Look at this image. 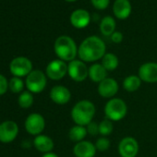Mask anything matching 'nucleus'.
<instances>
[{
	"label": "nucleus",
	"mask_w": 157,
	"mask_h": 157,
	"mask_svg": "<svg viewBox=\"0 0 157 157\" xmlns=\"http://www.w3.org/2000/svg\"><path fill=\"white\" fill-rule=\"evenodd\" d=\"M106 46L104 41L95 36H89L82 41L78 49V56L83 62H96L102 59L105 53Z\"/></svg>",
	"instance_id": "f257e3e1"
},
{
	"label": "nucleus",
	"mask_w": 157,
	"mask_h": 157,
	"mask_svg": "<svg viewBox=\"0 0 157 157\" xmlns=\"http://www.w3.org/2000/svg\"><path fill=\"white\" fill-rule=\"evenodd\" d=\"M96 108L90 100H81L72 107L70 116L75 125L86 127L91 123L95 116Z\"/></svg>",
	"instance_id": "f03ea898"
},
{
	"label": "nucleus",
	"mask_w": 157,
	"mask_h": 157,
	"mask_svg": "<svg viewBox=\"0 0 157 157\" xmlns=\"http://www.w3.org/2000/svg\"><path fill=\"white\" fill-rule=\"evenodd\" d=\"M78 49V47H77L74 40L67 35L57 37L54 44V50L58 59L68 63L76 59Z\"/></svg>",
	"instance_id": "7ed1b4c3"
},
{
	"label": "nucleus",
	"mask_w": 157,
	"mask_h": 157,
	"mask_svg": "<svg viewBox=\"0 0 157 157\" xmlns=\"http://www.w3.org/2000/svg\"><path fill=\"white\" fill-rule=\"evenodd\" d=\"M105 118L112 122L122 120L128 114V105L126 102L120 98H112L105 105Z\"/></svg>",
	"instance_id": "20e7f679"
},
{
	"label": "nucleus",
	"mask_w": 157,
	"mask_h": 157,
	"mask_svg": "<svg viewBox=\"0 0 157 157\" xmlns=\"http://www.w3.org/2000/svg\"><path fill=\"white\" fill-rule=\"evenodd\" d=\"M47 84V76L42 70L35 69L33 70L27 77L25 81V85L27 90L32 94L42 93Z\"/></svg>",
	"instance_id": "39448f33"
},
{
	"label": "nucleus",
	"mask_w": 157,
	"mask_h": 157,
	"mask_svg": "<svg viewBox=\"0 0 157 157\" xmlns=\"http://www.w3.org/2000/svg\"><path fill=\"white\" fill-rule=\"evenodd\" d=\"M10 71L14 77H27L33 71V63L28 57L17 56L11 60Z\"/></svg>",
	"instance_id": "423d86ee"
},
{
	"label": "nucleus",
	"mask_w": 157,
	"mask_h": 157,
	"mask_svg": "<svg viewBox=\"0 0 157 157\" xmlns=\"http://www.w3.org/2000/svg\"><path fill=\"white\" fill-rule=\"evenodd\" d=\"M89 67L85 62L80 60H73L67 64V75L72 81L76 82H82L88 78Z\"/></svg>",
	"instance_id": "0eeeda50"
},
{
	"label": "nucleus",
	"mask_w": 157,
	"mask_h": 157,
	"mask_svg": "<svg viewBox=\"0 0 157 157\" xmlns=\"http://www.w3.org/2000/svg\"><path fill=\"white\" fill-rule=\"evenodd\" d=\"M67 74V62L55 59L48 63L45 68V75L52 81H59Z\"/></svg>",
	"instance_id": "6e6552de"
},
{
	"label": "nucleus",
	"mask_w": 157,
	"mask_h": 157,
	"mask_svg": "<svg viewBox=\"0 0 157 157\" xmlns=\"http://www.w3.org/2000/svg\"><path fill=\"white\" fill-rule=\"evenodd\" d=\"M24 127L29 134L33 136H38L44 131L45 128L44 117L38 113L30 114L25 120Z\"/></svg>",
	"instance_id": "1a4fd4ad"
},
{
	"label": "nucleus",
	"mask_w": 157,
	"mask_h": 157,
	"mask_svg": "<svg viewBox=\"0 0 157 157\" xmlns=\"http://www.w3.org/2000/svg\"><path fill=\"white\" fill-rule=\"evenodd\" d=\"M19 134V126L12 120H7L0 124V141L2 143L12 142Z\"/></svg>",
	"instance_id": "9d476101"
},
{
	"label": "nucleus",
	"mask_w": 157,
	"mask_h": 157,
	"mask_svg": "<svg viewBox=\"0 0 157 157\" xmlns=\"http://www.w3.org/2000/svg\"><path fill=\"white\" fill-rule=\"evenodd\" d=\"M118 153L121 157H136L139 153V143L133 137H125L118 143Z\"/></svg>",
	"instance_id": "9b49d317"
},
{
	"label": "nucleus",
	"mask_w": 157,
	"mask_h": 157,
	"mask_svg": "<svg viewBox=\"0 0 157 157\" xmlns=\"http://www.w3.org/2000/svg\"><path fill=\"white\" fill-rule=\"evenodd\" d=\"M118 89L119 87L117 82L113 78L107 77L100 83H98L97 92L101 97L105 99H112L117 94Z\"/></svg>",
	"instance_id": "f8f14e48"
},
{
	"label": "nucleus",
	"mask_w": 157,
	"mask_h": 157,
	"mask_svg": "<svg viewBox=\"0 0 157 157\" xmlns=\"http://www.w3.org/2000/svg\"><path fill=\"white\" fill-rule=\"evenodd\" d=\"M138 76L140 78L141 82L146 83H156L157 82V63L147 62L142 64L138 70Z\"/></svg>",
	"instance_id": "ddd939ff"
},
{
	"label": "nucleus",
	"mask_w": 157,
	"mask_h": 157,
	"mask_svg": "<svg viewBox=\"0 0 157 157\" xmlns=\"http://www.w3.org/2000/svg\"><path fill=\"white\" fill-rule=\"evenodd\" d=\"M50 99L56 105H64L71 99V93L68 88L63 85H56L50 91Z\"/></svg>",
	"instance_id": "4468645a"
},
{
	"label": "nucleus",
	"mask_w": 157,
	"mask_h": 157,
	"mask_svg": "<svg viewBox=\"0 0 157 157\" xmlns=\"http://www.w3.org/2000/svg\"><path fill=\"white\" fill-rule=\"evenodd\" d=\"M96 151L94 143L85 140L75 143L73 147V154L75 157H94Z\"/></svg>",
	"instance_id": "2eb2a0df"
},
{
	"label": "nucleus",
	"mask_w": 157,
	"mask_h": 157,
	"mask_svg": "<svg viewBox=\"0 0 157 157\" xmlns=\"http://www.w3.org/2000/svg\"><path fill=\"white\" fill-rule=\"evenodd\" d=\"M90 14L85 10H76L70 16V22L72 26L77 29H83L87 27L90 23Z\"/></svg>",
	"instance_id": "dca6fc26"
},
{
	"label": "nucleus",
	"mask_w": 157,
	"mask_h": 157,
	"mask_svg": "<svg viewBox=\"0 0 157 157\" xmlns=\"http://www.w3.org/2000/svg\"><path fill=\"white\" fill-rule=\"evenodd\" d=\"M113 12L119 20H126L131 13V5L128 0H116L113 5Z\"/></svg>",
	"instance_id": "f3484780"
},
{
	"label": "nucleus",
	"mask_w": 157,
	"mask_h": 157,
	"mask_svg": "<svg viewBox=\"0 0 157 157\" xmlns=\"http://www.w3.org/2000/svg\"><path fill=\"white\" fill-rule=\"evenodd\" d=\"M108 76V71L105 68V67L101 63H94L89 67L88 78L94 82L100 83Z\"/></svg>",
	"instance_id": "a211bd4d"
},
{
	"label": "nucleus",
	"mask_w": 157,
	"mask_h": 157,
	"mask_svg": "<svg viewBox=\"0 0 157 157\" xmlns=\"http://www.w3.org/2000/svg\"><path fill=\"white\" fill-rule=\"evenodd\" d=\"M33 145L35 149L43 153L50 152L54 149V140L46 135L40 134L38 136H35L33 140Z\"/></svg>",
	"instance_id": "6ab92c4d"
},
{
	"label": "nucleus",
	"mask_w": 157,
	"mask_h": 157,
	"mask_svg": "<svg viewBox=\"0 0 157 157\" xmlns=\"http://www.w3.org/2000/svg\"><path fill=\"white\" fill-rule=\"evenodd\" d=\"M67 135H68V139L71 141L77 143L82 140H84V139L88 135V133H87L86 127L80 126V125H74L72 128H70Z\"/></svg>",
	"instance_id": "aec40b11"
},
{
	"label": "nucleus",
	"mask_w": 157,
	"mask_h": 157,
	"mask_svg": "<svg viewBox=\"0 0 157 157\" xmlns=\"http://www.w3.org/2000/svg\"><path fill=\"white\" fill-rule=\"evenodd\" d=\"M141 86V80L138 75H129L123 81V88L128 93L137 92Z\"/></svg>",
	"instance_id": "412c9836"
},
{
	"label": "nucleus",
	"mask_w": 157,
	"mask_h": 157,
	"mask_svg": "<svg viewBox=\"0 0 157 157\" xmlns=\"http://www.w3.org/2000/svg\"><path fill=\"white\" fill-rule=\"evenodd\" d=\"M115 30H116V21L112 17L106 16L101 21L100 31L102 34H104L105 36H111L116 32Z\"/></svg>",
	"instance_id": "4be33fe9"
},
{
	"label": "nucleus",
	"mask_w": 157,
	"mask_h": 157,
	"mask_svg": "<svg viewBox=\"0 0 157 157\" xmlns=\"http://www.w3.org/2000/svg\"><path fill=\"white\" fill-rule=\"evenodd\" d=\"M101 64L105 67V68L107 71H114L117 68V67L119 65V59L115 54L106 53L103 56Z\"/></svg>",
	"instance_id": "5701e85b"
},
{
	"label": "nucleus",
	"mask_w": 157,
	"mask_h": 157,
	"mask_svg": "<svg viewBox=\"0 0 157 157\" xmlns=\"http://www.w3.org/2000/svg\"><path fill=\"white\" fill-rule=\"evenodd\" d=\"M33 102H34L33 95L29 91H23L20 94V96L18 98V104H19V105L21 108H24V109L30 108L33 105Z\"/></svg>",
	"instance_id": "b1692460"
},
{
	"label": "nucleus",
	"mask_w": 157,
	"mask_h": 157,
	"mask_svg": "<svg viewBox=\"0 0 157 157\" xmlns=\"http://www.w3.org/2000/svg\"><path fill=\"white\" fill-rule=\"evenodd\" d=\"M9 89L14 94H21L24 89V82L21 78L13 76L9 82Z\"/></svg>",
	"instance_id": "393cba45"
},
{
	"label": "nucleus",
	"mask_w": 157,
	"mask_h": 157,
	"mask_svg": "<svg viewBox=\"0 0 157 157\" xmlns=\"http://www.w3.org/2000/svg\"><path fill=\"white\" fill-rule=\"evenodd\" d=\"M114 129L113 122L107 118L103 119L99 123V134L103 137H108Z\"/></svg>",
	"instance_id": "a878e982"
},
{
	"label": "nucleus",
	"mask_w": 157,
	"mask_h": 157,
	"mask_svg": "<svg viewBox=\"0 0 157 157\" xmlns=\"http://www.w3.org/2000/svg\"><path fill=\"white\" fill-rule=\"evenodd\" d=\"M95 148L98 151H106L110 148V140L107 137H100L94 143Z\"/></svg>",
	"instance_id": "bb28decb"
},
{
	"label": "nucleus",
	"mask_w": 157,
	"mask_h": 157,
	"mask_svg": "<svg viewBox=\"0 0 157 157\" xmlns=\"http://www.w3.org/2000/svg\"><path fill=\"white\" fill-rule=\"evenodd\" d=\"M87 133L91 136H96L99 134V124H97L94 121H92L86 126Z\"/></svg>",
	"instance_id": "cd10ccee"
},
{
	"label": "nucleus",
	"mask_w": 157,
	"mask_h": 157,
	"mask_svg": "<svg viewBox=\"0 0 157 157\" xmlns=\"http://www.w3.org/2000/svg\"><path fill=\"white\" fill-rule=\"evenodd\" d=\"M9 90V82L7 80V78L0 74V95L5 94Z\"/></svg>",
	"instance_id": "c85d7f7f"
},
{
	"label": "nucleus",
	"mask_w": 157,
	"mask_h": 157,
	"mask_svg": "<svg viewBox=\"0 0 157 157\" xmlns=\"http://www.w3.org/2000/svg\"><path fill=\"white\" fill-rule=\"evenodd\" d=\"M91 2L95 9L102 10L108 7L110 0H91Z\"/></svg>",
	"instance_id": "c756f323"
},
{
	"label": "nucleus",
	"mask_w": 157,
	"mask_h": 157,
	"mask_svg": "<svg viewBox=\"0 0 157 157\" xmlns=\"http://www.w3.org/2000/svg\"><path fill=\"white\" fill-rule=\"evenodd\" d=\"M111 40L115 44H120L123 41V34L120 32H115L111 35Z\"/></svg>",
	"instance_id": "7c9ffc66"
},
{
	"label": "nucleus",
	"mask_w": 157,
	"mask_h": 157,
	"mask_svg": "<svg viewBox=\"0 0 157 157\" xmlns=\"http://www.w3.org/2000/svg\"><path fill=\"white\" fill-rule=\"evenodd\" d=\"M42 157H59L56 153L53 152V151H50V152H46V153H44V155Z\"/></svg>",
	"instance_id": "2f4dec72"
},
{
	"label": "nucleus",
	"mask_w": 157,
	"mask_h": 157,
	"mask_svg": "<svg viewBox=\"0 0 157 157\" xmlns=\"http://www.w3.org/2000/svg\"><path fill=\"white\" fill-rule=\"evenodd\" d=\"M66 1H67V2H75V1H77V0H66Z\"/></svg>",
	"instance_id": "473e14b6"
}]
</instances>
